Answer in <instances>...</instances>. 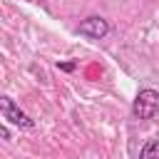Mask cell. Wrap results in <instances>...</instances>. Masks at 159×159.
Masks as SVG:
<instances>
[{
  "mask_svg": "<svg viewBox=\"0 0 159 159\" xmlns=\"http://www.w3.org/2000/svg\"><path fill=\"white\" fill-rule=\"evenodd\" d=\"M159 112V92L157 89H139L132 102V114L137 119H152Z\"/></svg>",
  "mask_w": 159,
  "mask_h": 159,
  "instance_id": "6da1fadb",
  "label": "cell"
},
{
  "mask_svg": "<svg viewBox=\"0 0 159 159\" xmlns=\"http://www.w3.org/2000/svg\"><path fill=\"white\" fill-rule=\"evenodd\" d=\"M0 114H2L10 124H15V127H22V129H32V127H35V122H32L10 97H5V94L0 97Z\"/></svg>",
  "mask_w": 159,
  "mask_h": 159,
  "instance_id": "7a4b0ae2",
  "label": "cell"
},
{
  "mask_svg": "<svg viewBox=\"0 0 159 159\" xmlns=\"http://www.w3.org/2000/svg\"><path fill=\"white\" fill-rule=\"evenodd\" d=\"M77 32H80V35H84V37H92V40H102V37L109 32V22H107L104 17L92 15V17L82 20V22L77 25Z\"/></svg>",
  "mask_w": 159,
  "mask_h": 159,
  "instance_id": "3957f363",
  "label": "cell"
},
{
  "mask_svg": "<svg viewBox=\"0 0 159 159\" xmlns=\"http://www.w3.org/2000/svg\"><path fill=\"white\" fill-rule=\"evenodd\" d=\"M139 159H159V139H149V142L142 147Z\"/></svg>",
  "mask_w": 159,
  "mask_h": 159,
  "instance_id": "277c9868",
  "label": "cell"
},
{
  "mask_svg": "<svg viewBox=\"0 0 159 159\" xmlns=\"http://www.w3.org/2000/svg\"><path fill=\"white\" fill-rule=\"evenodd\" d=\"M60 70H65V72H72V70H75V62H65V65H60Z\"/></svg>",
  "mask_w": 159,
  "mask_h": 159,
  "instance_id": "5b68a950",
  "label": "cell"
},
{
  "mask_svg": "<svg viewBox=\"0 0 159 159\" xmlns=\"http://www.w3.org/2000/svg\"><path fill=\"white\" fill-rule=\"evenodd\" d=\"M0 137H2V139H10V132H7L2 124H0Z\"/></svg>",
  "mask_w": 159,
  "mask_h": 159,
  "instance_id": "8992f818",
  "label": "cell"
},
{
  "mask_svg": "<svg viewBox=\"0 0 159 159\" xmlns=\"http://www.w3.org/2000/svg\"><path fill=\"white\" fill-rule=\"evenodd\" d=\"M35 2H40V0H35Z\"/></svg>",
  "mask_w": 159,
  "mask_h": 159,
  "instance_id": "52a82bcc",
  "label": "cell"
}]
</instances>
